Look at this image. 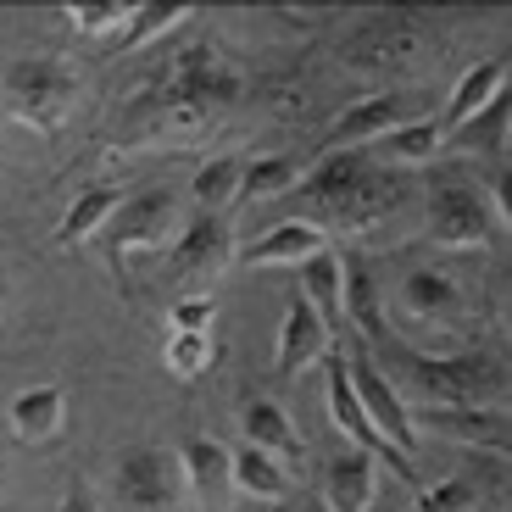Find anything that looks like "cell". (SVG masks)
I'll return each instance as SVG.
<instances>
[{
  "mask_svg": "<svg viewBox=\"0 0 512 512\" xmlns=\"http://www.w3.org/2000/svg\"><path fill=\"white\" fill-rule=\"evenodd\" d=\"M245 95V67L212 34L179 45L173 56L123 95V128L145 145H190L206 140Z\"/></svg>",
  "mask_w": 512,
  "mask_h": 512,
  "instance_id": "cell-1",
  "label": "cell"
},
{
  "mask_svg": "<svg viewBox=\"0 0 512 512\" xmlns=\"http://www.w3.org/2000/svg\"><path fill=\"white\" fill-rule=\"evenodd\" d=\"M373 351L384 362V384H401L423 407H496L507 396V368L490 351H412L390 334Z\"/></svg>",
  "mask_w": 512,
  "mask_h": 512,
  "instance_id": "cell-2",
  "label": "cell"
},
{
  "mask_svg": "<svg viewBox=\"0 0 512 512\" xmlns=\"http://www.w3.org/2000/svg\"><path fill=\"white\" fill-rule=\"evenodd\" d=\"M507 229V206L479 173L435 162L423 173V234L440 251H496Z\"/></svg>",
  "mask_w": 512,
  "mask_h": 512,
  "instance_id": "cell-3",
  "label": "cell"
},
{
  "mask_svg": "<svg viewBox=\"0 0 512 512\" xmlns=\"http://www.w3.org/2000/svg\"><path fill=\"white\" fill-rule=\"evenodd\" d=\"M78 95H84V73L67 56L28 51L12 56L6 73H0V112L17 128H34V134H56L73 117Z\"/></svg>",
  "mask_w": 512,
  "mask_h": 512,
  "instance_id": "cell-4",
  "label": "cell"
},
{
  "mask_svg": "<svg viewBox=\"0 0 512 512\" xmlns=\"http://www.w3.org/2000/svg\"><path fill=\"white\" fill-rule=\"evenodd\" d=\"M429 28L407 12H373L340 34V67L357 78H401L429 62Z\"/></svg>",
  "mask_w": 512,
  "mask_h": 512,
  "instance_id": "cell-5",
  "label": "cell"
},
{
  "mask_svg": "<svg viewBox=\"0 0 512 512\" xmlns=\"http://www.w3.org/2000/svg\"><path fill=\"white\" fill-rule=\"evenodd\" d=\"M179 229H184V206H179L173 190H134V195H123L117 218L106 223V234H101L117 284H128V268H134L140 256L167 251V245L179 240Z\"/></svg>",
  "mask_w": 512,
  "mask_h": 512,
  "instance_id": "cell-6",
  "label": "cell"
},
{
  "mask_svg": "<svg viewBox=\"0 0 512 512\" xmlns=\"http://www.w3.org/2000/svg\"><path fill=\"white\" fill-rule=\"evenodd\" d=\"M390 312L407 334H429V340H462V329L474 323L468 301H462L457 279L440 268H412L401 273L396 295H390Z\"/></svg>",
  "mask_w": 512,
  "mask_h": 512,
  "instance_id": "cell-7",
  "label": "cell"
},
{
  "mask_svg": "<svg viewBox=\"0 0 512 512\" xmlns=\"http://www.w3.org/2000/svg\"><path fill=\"white\" fill-rule=\"evenodd\" d=\"M112 496L128 512H184L190 507V490H184L179 451H167V446L123 451L112 468Z\"/></svg>",
  "mask_w": 512,
  "mask_h": 512,
  "instance_id": "cell-8",
  "label": "cell"
},
{
  "mask_svg": "<svg viewBox=\"0 0 512 512\" xmlns=\"http://www.w3.org/2000/svg\"><path fill=\"white\" fill-rule=\"evenodd\" d=\"M407 195H412L407 173H401V167H384L379 156H368L362 179L351 184L346 201L329 212V223H334L340 234H373V229H384V223H390L401 206H407Z\"/></svg>",
  "mask_w": 512,
  "mask_h": 512,
  "instance_id": "cell-9",
  "label": "cell"
},
{
  "mask_svg": "<svg viewBox=\"0 0 512 512\" xmlns=\"http://www.w3.org/2000/svg\"><path fill=\"white\" fill-rule=\"evenodd\" d=\"M229 262H234V223L195 212V218L179 229V240L167 245V284L195 290V284L218 279Z\"/></svg>",
  "mask_w": 512,
  "mask_h": 512,
  "instance_id": "cell-10",
  "label": "cell"
},
{
  "mask_svg": "<svg viewBox=\"0 0 512 512\" xmlns=\"http://www.w3.org/2000/svg\"><path fill=\"white\" fill-rule=\"evenodd\" d=\"M323 396H329L334 429H340L346 440H357V451H368L373 462H390L407 485H418V462H407L368 418H362V401H357V390H351V368H346V357H340V351H329V384H323Z\"/></svg>",
  "mask_w": 512,
  "mask_h": 512,
  "instance_id": "cell-11",
  "label": "cell"
},
{
  "mask_svg": "<svg viewBox=\"0 0 512 512\" xmlns=\"http://www.w3.org/2000/svg\"><path fill=\"white\" fill-rule=\"evenodd\" d=\"M346 368H351V390H357V401H362V418H368L373 429H379V435L412 462L418 457V429H412L407 401L396 396V384H384V373L373 368L368 357H346Z\"/></svg>",
  "mask_w": 512,
  "mask_h": 512,
  "instance_id": "cell-12",
  "label": "cell"
},
{
  "mask_svg": "<svg viewBox=\"0 0 512 512\" xmlns=\"http://www.w3.org/2000/svg\"><path fill=\"white\" fill-rule=\"evenodd\" d=\"M418 435L451 440V446H474V451H507V418L496 407H418L407 412Z\"/></svg>",
  "mask_w": 512,
  "mask_h": 512,
  "instance_id": "cell-13",
  "label": "cell"
},
{
  "mask_svg": "<svg viewBox=\"0 0 512 512\" xmlns=\"http://www.w3.org/2000/svg\"><path fill=\"white\" fill-rule=\"evenodd\" d=\"M323 245H329V234L318 229L312 218H284L273 223V229H262L245 251H234V262H240L245 273H268V268H301L307 256H318Z\"/></svg>",
  "mask_w": 512,
  "mask_h": 512,
  "instance_id": "cell-14",
  "label": "cell"
},
{
  "mask_svg": "<svg viewBox=\"0 0 512 512\" xmlns=\"http://www.w3.org/2000/svg\"><path fill=\"white\" fill-rule=\"evenodd\" d=\"M407 123V101L390 90L379 95H362V101H351L346 112L329 123V151H362V145H379L390 128Z\"/></svg>",
  "mask_w": 512,
  "mask_h": 512,
  "instance_id": "cell-15",
  "label": "cell"
},
{
  "mask_svg": "<svg viewBox=\"0 0 512 512\" xmlns=\"http://www.w3.org/2000/svg\"><path fill=\"white\" fill-rule=\"evenodd\" d=\"M334 351V334L318 323V312L295 295L290 307H284V318H279V346H273V373H301V368H312V362H323Z\"/></svg>",
  "mask_w": 512,
  "mask_h": 512,
  "instance_id": "cell-16",
  "label": "cell"
},
{
  "mask_svg": "<svg viewBox=\"0 0 512 512\" xmlns=\"http://www.w3.org/2000/svg\"><path fill=\"white\" fill-rule=\"evenodd\" d=\"M179 468H184V490L201 512H223L229 501V446L212 435H190L179 446Z\"/></svg>",
  "mask_w": 512,
  "mask_h": 512,
  "instance_id": "cell-17",
  "label": "cell"
},
{
  "mask_svg": "<svg viewBox=\"0 0 512 512\" xmlns=\"http://www.w3.org/2000/svg\"><path fill=\"white\" fill-rule=\"evenodd\" d=\"M6 429L17 446H45L67 429V390L62 384H34L6 407Z\"/></svg>",
  "mask_w": 512,
  "mask_h": 512,
  "instance_id": "cell-18",
  "label": "cell"
},
{
  "mask_svg": "<svg viewBox=\"0 0 512 512\" xmlns=\"http://www.w3.org/2000/svg\"><path fill=\"white\" fill-rule=\"evenodd\" d=\"M128 190H117V184H90V190H78V201L62 212V223H56L51 245L56 251H84L90 240H101L106 223L117 218V206H123Z\"/></svg>",
  "mask_w": 512,
  "mask_h": 512,
  "instance_id": "cell-19",
  "label": "cell"
},
{
  "mask_svg": "<svg viewBox=\"0 0 512 512\" xmlns=\"http://www.w3.org/2000/svg\"><path fill=\"white\" fill-rule=\"evenodd\" d=\"M295 273H301V290H295V295L318 312L323 329L340 334V329H346V279H340V251H334V245H323V251L307 256Z\"/></svg>",
  "mask_w": 512,
  "mask_h": 512,
  "instance_id": "cell-20",
  "label": "cell"
},
{
  "mask_svg": "<svg viewBox=\"0 0 512 512\" xmlns=\"http://www.w3.org/2000/svg\"><path fill=\"white\" fill-rule=\"evenodd\" d=\"M245 446L268 451L273 462H290V468H301L307 462V440H301V429H295V418L279 407V401L268 396H251L245 401Z\"/></svg>",
  "mask_w": 512,
  "mask_h": 512,
  "instance_id": "cell-21",
  "label": "cell"
},
{
  "mask_svg": "<svg viewBox=\"0 0 512 512\" xmlns=\"http://www.w3.org/2000/svg\"><path fill=\"white\" fill-rule=\"evenodd\" d=\"M507 78H512L507 73V56H485V62H474L468 73L457 78V90H451V101H446L440 128H446V134H457L462 123H474L490 101H501V95H507Z\"/></svg>",
  "mask_w": 512,
  "mask_h": 512,
  "instance_id": "cell-22",
  "label": "cell"
},
{
  "mask_svg": "<svg viewBox=\"0 0 512 512\" xmlns=\"http://www.w3.org/2000/svg\"><path fill=\"white\" fill-rule=\"evenodd\" d=\"M340 279H346V323H357V334L368 346L384 340V295L379 279H373V262L362 251L340 256Z\"/></svg>",
  "mask_w": 512,
  "mask_h": 512,
  "instance_id": "cell-23",
  "label": "cell"
},
{
  "mask_svg": "<svg viewBox=\"0 0 512 512\" xmlns=\"http://www.w3.org/2000/svg\"><path fill=\"white\" fill-rule=\"evenodd\" d=\"M362 167H368V151H329L323 162L307 167V179H301V190H295V195H307L323 218H329L334 206L346 201L351 184L362 179Z\"/></svg>",
  "mask_w": 512,
  "mask_h": 512,
  "instance_id": "cell-24",
  "label": "cell"
},
{
  "mask_svg": "<svg viewBox=\"0 0 512 512\" xmlns=\"http://www.w3.org/2000/svg\"><path fill=\"white\" fill-rule=\"evenodd\" d=\"M329 512H368L379 501V462L368 451H351V457L329 462V490H323Z\"/></svg>",
  "mask_w": 512,
  "mask_h": 512,
  "instance_id": "cell-25",
  "label": "cell"
},
{
  "mask_svg": "<svg viewBox=\"0 0 512 512\" xmlns=\"http://www.w3.org/2000/svg\"><path fill=\"white\" fill-rule=\"evenodd\" d=\"M384 167H435L440 151H446V128H440V117H407L401 128H390L384 134Z\"/></svg>",
  "mask_w": 512,
  "mask_h": 512,
  "instance_id": "cell-26",
  "label": "cell"
},
{
  "mask_svg": "<svg viewBox=\"0 0 512 512\" xmlns=\"http://www.w3.org/2000/svg\"><path fill=\"white\" fill-rule=\"evenodd\" d=\"M229 490L240 501H251V507H268V501H279L290 490V479H284V468L268 451L240 446V451H229Z\"/></svg>",
  "mask_w": 512,
  "mask_h": 512,
  "instance_id": "cell-27",
  "label": "cell"
},
{
  "mask_svg": "<svg viewBox=\"0 0 512 512\" xmlns=\"http://www.w3.org/2000/svg\"><path fill=\"white\" fill-rule=\"evenodd\" d=\"M240 179H245V162L240 156H212L206 167H195V212L206 218H229L234 206H240Z\"/></svg>",
  "mask_w": 512,
  "mask_h": 512,
  "instance_id": "cell-28",
  "label": "cell"
},
{
  "mask_svg": "<svg viewBox=\"0 0 512 512\" xmlns=\"http://www.w3.org/2000/svg\"><path fill=\"white\" fill-rule=\"evenodd\" d=\"M301 179H307V162H301V156H251V162H245V179H240V206L295 195Z\"/></svg>",
  "mask_w": 512,
  "mask_h": 512,
  "instance_id": "cell-29",
  "label": "cell"
},
{
  "mask_svg": "<svg viewBox=\"0 0 512 512\" xmlns=\"http://www.w3.org/2000/svg\"><path fill=\"white\" fill-rule=\"evenodd\" d=\"M218 351H223L218 334H167L162 362L179 384H190V379H206V373L218 368Z\"/></svg>",
  "mask_w": 512,
  "mask_h": 512,
  "instance_id": "cell-30",
  "label": "cell"
},
{
  "mask_svg": "<svg viewBox=\"0 0 512 512\" xmlns=\"http://www.w3.org/2000/svg\"><path fill=\"white\" fill-rule=\"evenodd\" d=\"M67 12V28L84 39H117L123 34V23L134 17V0H73V6H62Z\"/></svg>",
  "mask_w": 512,
  "mask_h": 512,
  "instance_id": "cell-31",
  "label": "cell"
},
{
  "mask_svg": "<svg viewBox=\"0 0 512 512\" xmlns=\"http://www.w3.org/2000/svg\"><path fill=\"white\" fill-rule=\"evenodd\" d=\"M190 17V6H134V17L123 23V34L112 39V51L128 56V51H145L151 39H162L167 28H179Z\"/></svg>",
  "mask_w": 512,
  "mask_h": 512,
  "instance_id": "cell-32",
  "label": "cell"
},
{
  "mask_svg": "<svg viewBox=\"0 0 512 512\" xmlns=\"http://www.w3.org/2000/svg\"><path fill=\"white\" fill-rule=\"evenodd\" d=\"M507 134H512V106H507V95H501V101H490L485 112L474 117V123L457 128V145H468V151H485V156H501Z\"/></svg>",
  "mask_w": 512,
  "mask_h": 512,
  "instance_id": "cell-33",
  "label": "cell"
},
{
  "mask_svg": "<svg viewBox=\"0 0 512 512\" xmlns=\"http://www.w3.org/2000/svg\"><path fill=\"white\" fill-rule=\"evenodd\" d=\"M212 318H218V295H212V290L179 295V301H173V312H167L173 334H212Z\"/></svg>",
  "mask_w": 512,
  "mask_h": 512,
  "instance_id": "cell-34",
  "label": "cell"
},
{
  "mask_svg": "<svg viewBox=\"0 0 512 512\" xmlns=\"http://www.w3.org/2000/svg\"><path fill=\"white\" fill-rule=\"evenodd\" d=\"M474 501H479L474 479H440V485L418 490V507L412 512H474Z\"/></svg>",
  "mask_w": 512,
  "mask_h": 512,
  "instance_id": "cell-35",
  "label": "cell"
},
{
  "mask_svg": "<svg viewBox=\"0 0 512 512\" xmlns=\"http://www.w3.org/2000/svg\"><path fill=\"white\" fill-rule=\"evenodd\" d=\"M56 512H101V501H95V490L84 485V479H67V496Z\"/></svg>",
  "mask_w": 512,
  "mask_h": 512,
  "instance_id": "cell-36",
  "label": "cell"
},
{
  "mask_svg": "<svg viewBox=\"0 0 512 512\" xmlns=\"http://www.w3.org/2000/svg\"><path fill=\"white\" fill-rule=\"evenodd\" d=\"M295 512H329V501H323V496H318V501H301Z\"/></svg>",
  "mask_w": 512,
  "mask_h": 512,
  "instance_id": "cell-37",
  "label": "cell"
},
{
  "mask_svg": "<svg viewBox=\"0 0 512 512\" xmlns=\"http://www.w3.org/2000/svg\"><path fill=\"white\" fill-rule=\"evenodd\" d=\"M0 312H6V273H0Z\"/></svg>",
  "mask_w": 512,
  "mask_h": 512,
  "instance_id": "cell-38",
  "label": "cell"
},
{
  "mask_svg": "<svg viewBox=\"0 0 512 512\" xmlns=\"http://www.w3.org/2000/svg\"><path fill=\"white\" fill-rule=\"evenodd\" d=\"M229 512H262V507H251V501H240V507H229Z\"/></svg>",
  "mask_w": 512,
  "mask_h": 512,
  "instance_id": "cell-39",
  "label": "cell"
},
{
  "mask_svg": "<svg viewBox=\"0 0 512 512\" xmlns=\"http://www.w3.org/2000/svg\"><path fill=\"white\" fill-rule=\"evenodd\" d=\"M474 512H479V507H474Z\"/></svg>",
  "mask_w": 512,
  "mask_h": 512,
  "instance_id": "cell-40",
  "label": "cell"
}]
</instances>
